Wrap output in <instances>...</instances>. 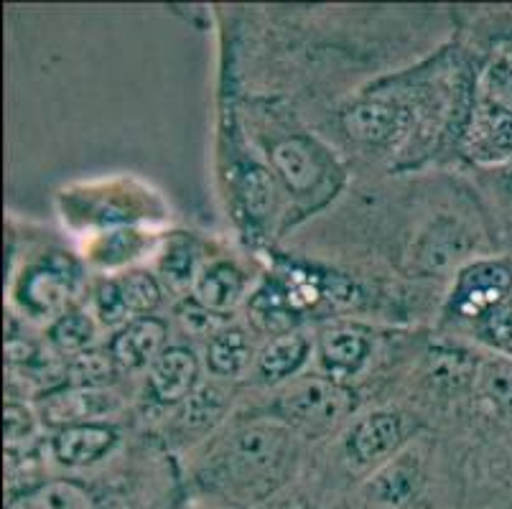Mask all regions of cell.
Segmentation results:
<instances>
[{
	"instance_id": "cell-1",
	"label": "cell",
	"mask_w": 512,
	"mask_h": 509,
	"mask_svg": "<svg viewBox=\"0 0 512 509\" xmlns=\"http://www.w3.org/2000/svg\"><path fill=\"white\" fill-rule=\"evenodd\" d=\"M349 408H352L349 392L324 380H311L293 387L278 403V413L283 418L291 420L293 426L311 428V431L334 426Z\"/></svg>"
},
{
	"instance_id": "cell-2",
	"label": "cell",
	"mask_w": 512,
	"mask_h": 509,
	"mask_svg": "<svg viewBox=\"0 0 512 509\" xmlns=\"http://www.w3.org/2000/svg\"><path fill=\"white\" fill-rule=\"evenodd\" d=\"M120 410V398L105 387H72L54 392L41 403L46 423L51 426H87L90 420L113 415Z\"/></svg>"
},
{
	"instance_id": "cell-3",
	"label": "cell",
	"mask_w": 512,
	"mask_h": 509,
	"mask_svg": "<svg viewBox=\"0 0 512 509\" xmlns=\"http://www.w3.org/2000/svg\"><path fill=\"white\" fill-rule=\"evenodd\" d=\"M286 438V433L276 426H255L237 433L230 454L232 466L245 476L273 469L281 464L283 454H286Z\"/></svg>"
},
{
	"instance_id": "cell-4",
	"label": "cell",
	"mask_w": 512,
	"mask_h": 509,
	"mask_svg": "<svg viewBox=\"0 0 512 509\" xmlns=\"http://www.w3.org/2000/svg\"><path fill=\"white\" fill-rule=\"evenodd\" d=\"M197 372V359L189 349H166L151 364V375H148L153 398L164 405L179 403L192 392L194 382H197Z\"/></svg>"
},
{
	"instance_id": "cell-5",
	"label": "cell",
	"mask_w": 512,
	"mask_h": 509,
	"mask_svg": "<svg viewBox=\"0 0 512 509\" xmlns=\"http://www.w3.org/2000/svg\"><path fill=\"white\" fill-rule=\"evenodd\" d=\"M510 286V273L502 265H474L462 275L454 293V308L464 316H477L495 306Z\"/></svg>"
},
{
	"instance_id": "cell-6",
	"label": "cell",
	"mask_w": 512,
	"mask_h": 509,
	"mask_svg": "<svg viewBox=\"0 0 512 509\" xmlns=\"http://www.w3.org/2000/svg\"><path fill=\"white\" fill-rule=\"evenodd\" d=\"M166 342V326L158 319L130 321L113 339V357L128 370H143L161 357Z\"/></svg>"
},
{
	"instance_id": "cell-7",
	"label": "cell",
	"mask_w": 512,
	"mask_h": 509,
	"mask_svg": "<svg viewBox=\"0 0 512 509\" xmlns=\"http://www.w3.org/2000/svg\"><path fill=\"white\" fill-rule=\"evenodd\" d=\"M400 418L393 413H372L349 436V456L360 466L375 464L398 446Z\"/></svg>"
},
{
	"instance_id": "cell-8",
	"label": "cell",
	"mask_w": 512,
	"mask_h": 509,
	"mask_svg": "<svg viewBox=\"0 0 512 509\" xmlns=\"http://www.w3.org/2000/svg\"><path fill=\"white\" fill-rule=\"evenodd\" d=\"M245 293V275L230 263H214L204 268L194 280V301L212 314H227Z\"/></svg>"
},
{
	"instance_id": "cell-9",
	"label": "cell",
	"mask_w": 512,
	"mask_h": 509,
	"mask_svg": "<svg viewBox=\"0 0 512 509\" xmlns=\"http://www.w3.org/2000/svg\"><path fill=\"white\" fill-rule=\"evenodd\" d=\"M113 443L115 433L110 428L87 423V426L64 428L62 433H57L51 448H54L59 464L77 469V466H87L105 456L113 448Z\"/></svg>"
},
{
	"instance_id": "cell-10",
	"label": "cell",
	"mask_w": 512,
	"mask_h": 509,
	"mask_svg": "<svg viewBox=\"0 0 512 509\" xmlns=\"http://www.w3.org/2000/svg\"><path fill=\"white\" fill-rule=\"evenodd\" d=\"M273 166L293 191H306L319 181L321 168L306 140H286L273 151Z\"/></svg>"
},
{
	"instance_id": "cell-11",
	"label": "cell",
	"mask_w": 512,
	"mask_h": 509,
	"mask_svg": "<svg viewBox=\"0 0 512 509\" xmlns=\"http://www.w3.org/2000/svg\"><path fill=\"white\" fill-rule=\"evenodd\" d=\"M367 349H370V344H367L360 331H329L321 339V362L334 375H347V372H355L365 362Z\"/></svg>"
},
{
	"instance_id": "cell-12",
	"label": "cell",
	"mask_w": 512,
	"mask_h": 509,
	"mask_svg": "<svg viewBox=\"0 0 512 509\" xmlns=\"http://www.w3.org/2000/svg\"><path fill=\"white\" fill-rule=\"evenodd\" d=\"M67 283L57 270L39 268L23 278V306L36 316L57 314L67 301Z\"/></svg>"
},
{
	"instance_id": "cell-13",
	"label": "cell",
	"mask_w": 512,
	"mask_h": 509,
	"mask_svg": "<svg viewBox=\"0 0 512 509\" xmlns=\"http://www.w3.org/2000/svg\"><path fill=\"white\" fill-rule=\"evenodd\" d=\"M306 354H309V339L306 336H278L276 342L268 344L263 349V354H260V372H263V377L268 382H278L299 370L301 364L306 362Z\"/></svg>"
},
{
	"instance_id": "cell-14",
	"label": "cell",
	"mask_w": 512,
	"mask_h": 509,
	"mask_svg": "<svg viewBox=\"0 0 512 509\" xmlns=\"http://www.w3.org/2000/svg\"><path fill=\"white\" fill-rule=\"evenodd\" d=\"M250 362V342L240 329H222L207 344V364L214 375L235 377Z\"/></svg>"
},
{
	"instance_id": "cell-15",
	"label": "cell",
	"mask_w": 512,
	"mask_h": 509,
	"mask_svg": "<svg viewBox=\"0 0 512 509\" xmlns=\"http://www.w3.org/2000/svg\"><path fill=\"white\" fill-rule=\"evenodd\" d=\"M344 128L352 138L365 140V143H380L398 128V110L390 105H380V102H367V105L347 112Z\"/></svg>"
},
{
	"instance_id": "cell-16",
	"label": "cell",
	"mask_w": 512,
	"mask_h": 509,
	"mask_svg": "<svg viewBox=\"0 0 512 509\" xmlns=\"http://www.w3.org/2000/svg\"><path fill=\"white\" fill-rule=\"evenodd\" d=\"M8 509H95L90 494L72 482H51L11 502Z\"/></svg>"
},
{
	"instance_id": "cell-17",
	"label": "cell",
	"mask_w": 512,
	"mask_h": 509,
	"mask_svg": "<svg viewBox=\"0 0 512 509\" xmlns=\"http://www.w3.org/2000/svg\"><path fill=\"white\" fill-rule=\"evenodd\" d=\"M95 339V324L87 314L82 311H67L59 316V321L51 326V342L62 354H85L87 347Z\"/></svg>"
},
{
	"instance_id": "cell-18",
	"label": "cell",
	"mask_w": 512,
	"mask_h": 509,
	"mask_svg": "<svg viewBox=\"0 0 512 509\" xmlns=\"http://www.w3.org/2000/svg\"><path fill=\"white\" fill-rule=\"evenodd\" d=\"M428 367H431V380L441 387H462L474 377V362L469 354L456 352V349H436L428 357Z\"/></svg>"
},
{
	"instance_id": "cell-19",
	"label": "cell",
	"mask_w": 512,
	"mask_h": 509,
	"mask_svg": "<svg viewBox=\"0 0 512 509\" xmlns=\"http://www.w3.org/2000/svg\"><path fill=\"white\" fill-rule=\"evenodd\" d=\"M118 288L123 293V301L128 306L130 316L133 314H148L161 301V291H158V283L143 270L136 273H128L118 280Z\"/></svg>"
},
{
	"instance_id": "cell-20",
	"label": "cell",
	"mask_w": 512,
	"mask_h": 509,
	"mask_svg": "<svg viewBox=\"0 0 512 509\" xmlns=\"http://www.w3.org/2000/svg\"><path fill=\"white\" fill-rule=\"evenodd\" d=\"M227 390L220 385H204L194 392L192 398H189V408H186L184 418L189 426L194 428H204L212 426L214 420H220L222 410L227 405Z\"/></svg>"
},
{
	"instance_id": "cell-21",
	"label": "cell",
	"mask_w": 512,
	"mask_h": 509,
	"mask_svg": "<svg viewBox=\"0 0 512 509\" xmlns=\"http://www.w3.org/2000/svg\"><path fill=\"white\" fill-rule=\"evenodd\" d=\"M479 390L502 410H512V364L492 362L479 375Z\"/></svg>"
},
{
	"instance_id": "cell-22",
	"label": "cell",
	"mask_w": 512,
	"mask_h": 509,
	"mask_svg": "<svg viewBox=\"0 0 512 509\" xmlns=\"http://www.w3.org/2000/svg\"><path fill=\"white\" fill-rule=\"evenodd\" d=\"M69 375H72L74 387H100L113 377V362L100 352H85L74 357Z\"/></svg>"
},
{
	"instance_id": "cell-23",
	"label": "cell",
	"mask_w": 512,
	"mask_h": 509,
	"mask_svg": "<svg viewBox=\"0 0 512 509\" xmlns=\"http://www.w3.org/2000/svg\"><path fill=\"white\" fill-rule=\"evenodd\" d=\"M377 497L380 502L400 507L413 497V474L403 466H393L385 474L377 476Z\"/></svg>"
},
{
	"instance_id": "cell-24",
	"label": "cell",
	"mask_w": 512,
	"mask_h": 509,
	"mask_svg": "<svg viewBox=\"0 0 512 509\" xmlns=\"http://www.w3.org/2000/svg\"><path fill=\"white\" fill-rule=\"evenodd\" d=\"M451 252H454V235H451V230L441 232L439 227H434V230L423 235L421 242H418L416 258L421 260L426 270L444 268L451 260Z\"/></svg>"
},
{
	"instance_id": "cell-25",
	"label": "cell",
	"mask_w": 512,
	"mask_h": 509,
	"mask_svg": "<svg viewBox=\"0 0 512 509\" xmlns=\"http://www.w3.org/2000/svg\"><path fill=\"white\" fill-rule=\"evenodd\" d=\"M95 306H97V316H100L107 326L123 324V321L130 316L128 306H125L123 301V293H120L118 288V280H107V283H102V286L97 288Z\"/></svg>"
},
{
	"instance_id": "cell-26",
	"label": "cell",
	"mask_w": 512,
	"mask_h": 509,
	"mask_svg": "<svg viewBox=\"0 0 512 509\" xmlns=\"http://www.w3.org/2000/svg\"><path fill=\"white\" fill-rule=\"evenodd\" d=\"M271 194L273 186L265 176V171L260 168H253L245 174V181H242V199H245V207L255 214V217H263L271 207Z\"/></svg>"
},
{
	"instance_id": "cell-27",
	"label": "cell",
	"mask_w": 512,
	"mask_h": 509,
	"mask_svg": "<svg viewBox=\"0 0 512 509\" xmlns=\"http://www.w3.org/2000/svg\"><path fill=\"white\" fill-rule=\"evenodd\" d=\"M179 319L181 324L186 326L189 331H194V334H220V326L222 321L217 319V314H212L209 308H204L202 303L192 301V303H184V306L179 308Z\"/></svg>"
},
{
	"instance_id": "cell-28",
	"label": "cell",
	"mask_w": 512,
	"mask_h": 509,
	"mask_svg": "<svg viewBox=\"0 0 512 509\" xmlns=\"http://www.w3.org/2000/svg\"><path fill=\"white\" fill-rule=\"evenodd\" d=\"M3 428H6L8 446H16L18 441H23V438H29L34 433V418L21 405H8L6 413H3Z\"/></svg>"
},
{
	"instance_id": "cell-29",
	"label": "cell",
	"mask_w": 512,
	"mask_h": 509,
	"mask_svg": "<svg viewBox=\"0 0 512 509\" xmlns=\"http://www.w3.org/2000/svg\"><path fill=\"white\" fill-rule=\"evenodd\" d=\"M164 273L169 278L179 280V283H189V280H197L194 278V255L192 250L186 245H176L166 252V260L161 263Z\"/></svg>"
},
{
	"instance_id": "cell-30",
	"label": "cell",
	"mask_w": 512,
	"mask_h": 509,
	"mask_svg": "<svg viewBox=\"0 0 512 509\" xmlns=\"http://www.w3.org/2000/svg\"><path fill=\"white\" fill-rule=\"evenodd\" d=\"M487 334L497 347L505 349L512 354V311H495L487 319Z\"/></svg>"
},
{
	"instance_id": "cell-31",
	"label": "cell",
	"mask_w": 512,
	"mask_h": 509,
	"mask_svg": "<svg viewBox=\"0 0 512 509\" xmlns=\"http://www.w3.org/2000/svg\"><path fill=\"white\" fill-rule=\"evenodd\" d=\"M487 143L495 146V151L510 153L512 151V115L502 112L490 123V130H487Z\"/></svg>"
},
{
	"instance_id": "cell-32",
	"label": "cell",
	"mask_w": 512,
	"mask_h": 509,
	"mask_svg": "<svg viewBox=\"0 0 512 509\" xmlns=\"http://www.w3.org/2000/svg\"><path fill=\"white\" fill-rule=\"evenodd\" d=\"M500 100H502V105H505L507 110L512 112V74H510V79H507V82H505V87H502Z\"/></svg>"
}]
</instances>
